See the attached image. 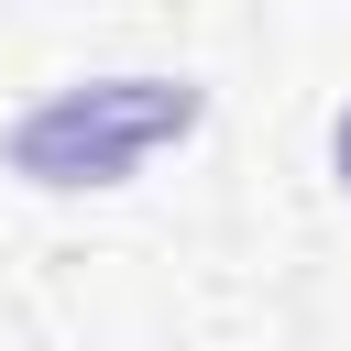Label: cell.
<instances>
[{"label": "cell", "mask_w": 351, "mask_h": 351, "mask_svg": "<svg viewBox=\"0 0 351 351\" xmlns=\"http://www.w3.org/2000/svg\"><path fill=\"white\" fill-rule=\"evenodd\" d=\"M340 186H351V121H340Z\"/></svg>", "instance_id": "obj_1"}]
</instances>
